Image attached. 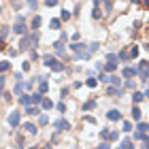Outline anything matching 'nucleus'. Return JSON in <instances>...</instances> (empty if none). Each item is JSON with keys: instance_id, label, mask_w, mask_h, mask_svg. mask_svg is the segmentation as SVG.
<instances>
[{"instance_id": "f257e3e1", "label": "nucleus", "mask_w": 149, "mask_h": 149, "mask_svg": "<svg viewBox=\"0 0 149 149\" xmlns=\"http://www.w3.org/2000/svg\"><path fill=\"white\" fill-rule=\"evenodd\" d=\"M70 49L74 51L77 60H90V58H92V51H90V47H85L83 43H79V40H74V43L70 45Z\"/></svg>"}, {"instance_id": "f03ea898", "label": "nucleus", "mask_w": 149, "mask_h": 149, "mask_svg": "<svg viewBox=\"0 0 149 149\" xmlns=\"http://www.w3.org/2000/svg\"><path fill=\"white\" fill-rule=\"evenodd\" d=\"M13 32H15V34H19V36H24V34H26V19H24V15H19V17L15 19Z\"/></svg>"}, {"instance_id": "7ed1b4c3", "label": "nucleus", "mask_w": 149, "mask_h": 149, "mask_svg": "<svg viewBox=\"0 0 149 149\" xmlns=\"http://www.w3.org/2000/svg\"><path fill=\"white\" fill-rule=\"evenodd\" d=\"M19 119H22V113H19V111H11L9 113V126L11 128H17L19 126Z\"/></svg>"}, {"instance_id": "20e7f679", "label": "nucleus", "mask_w": 149, "mask_h": 149, "mask_svg": "<svg viewBox=\"0 0 149 149\" xmlns=\"http://www.w3.org/2000/svg\"><path fill=\"white\" fill-rule=\"evenodd\" d=\"M136 70H139V74H141V81H145V83H147V77H149V64H147V62H141Z\"/></svg>"}, {"instance_id": "39448f33", "label": "nucleus", "mask_w": 149, "mask_h": 149, "mask_svg": "<svg viewBox=\"0 0 149 149\" xmlns=\"http://www.w3.org/2000/svg\"><path fill=\"white\" fill-rule=\"evenodd\" d=\"M38 38H40L38 30H32V34L28 36V40H30V49H36V47H38Z\"/></svg>"}, {"instance_id": "423d86ee", "label": "nucleus", "mask_w": 149, "mask_h": 149, "mask_svg": "<svg viewBox=\"0 0 149 149\" xmlns=\"http://www.w3.org/2000/svg\"><path fill=\"white\" fill-rule=\"evenodd\" d=\"M136 72H139V70L134 68V66H126L121 74H124V79H134V77H136Z\"/></svg>"}, {"instance_id": "0eeeda50", "label": "nucleus", "mask_w": 149, "mask_h": 149, "mask_svg": "<svg viewBox=\"0 0 149 149\" xmlns=\"http://www.w3.org/2000/svg\"><path fill=\"white\" fill-rule=\"evenodd\" d=\"M107 119H111V121H121V113L117 109H111L109 113H107Z\"/></svg>"}, {"instance_id": "6e6552de", "label": "nucleus", "mask_w": 149, "mask_h": 149, "mask_svg": "<svg viewBox=\"0 0 149 149\" xmlns=\"http://www.w3.org/2000/svg\"><path fill=\"white\" fill-rule=\"evenodd\" d=\"M56 128H58V130H70V124L66 119H58L56 121Z\"/></svg>"}, {"instance_id": "1a4fd4ad", "label": "nucleus", "mask_w": 149, "mask_h": 149, "mask_svg": "<svg viewBox=\"0 0 149 149\" xmlns=\"http://www.w3.org/2000/svg\"><path fill=\"white\" fill-rule=\"evenodd\" d=\"M28 47H30V40H28V36H22V40H19V49L17 51H26V49H28Z\"/></svg>"}, {"instance_id": "9d476101", "label": "nucleus", "mask_w": 149, "mask_h": 149, "mask_svg": "<svg viewBox=\"0 0 149 149\" xmlns=\"http://www.w3.org/2000/svg\"><path fill=\"white\" fill-rule=\"evenodd\" d=\"M53 45H56V53H58V56H64V53H66L64 40H58V43H53Z\"/></svg>"}, {"instance_id": "9b49d317", "label": "nucleus", "mask_w": 149, "mask_h": 149, "mask_svg": "<svg viewBox=\"0 0 149 149\" xmlns=\"http://www.w3.org/2000/svg\"><path fill=\"white\" fill-rule=\"evenodd\" d=\"M141 117H143V111L139 109V104H134V107H132V119L141 121Z\"/></svg>"}, {"instance_id": "f8f14e48", "label": "nucleus", "mask_w": 149, "mask_h": 149, "mask_svg": "<svg viewBox=\"0 0 149 149\" xmlns=\"http://www.w3.org/2000/svg\"><path fill=\"white\" fill-rule=\"evenodd\" d=\"M47 90H49V83H47L45 79H38V92L40 94H47Z\"/></svg>"}, {"instance_id": "ddd939ff", "label": "nucleus", "mask_w": 149, "mask_h": 149, "mask_svg": "<svg viewBox=\"0 0 149 149\" xmlns=\"http://www.w3.org/2000/svg\"><path fill=\"white\" fill-rule=\"evenodd\" d=\"M19 104H24V107L32 104V94H26V96H19Z\"/></svg>"}, {"instance_id": "4468645a", "label": "nucleus", "mask_w": 149, "mask_h": 149, "mask_svg": "<svg viewBox=\"0 0 149 149\" xmlns=\"http://www.w3.org/2000/svg\"><path fill=\"white\" fill-rule=\"evenodd\" d=\"M60 26H62V19H60V17H56V19H51V22H49V28L51 30H60Z\"/></svg>"}, {"instance_id": "2eb2a0df", "label": "nucleus", "mask_w": 149, "mask_h": 149, "mask_svg": "<svg viewBox=\"0 0 149 149\" xmlns=\"http://www.w3.org/2000/svg\"><path fill=\"white\" fill-rule=\"evenodd\" d=\"M119 149H134V145H132L130 139H124V141L119 143Z\"/></svg>"}, {"instance_id": "dca6fc26", "label": "nucleus", "mask_w": 149, "mask_h": 149, "mask_svg": "<svg viewBox=\"0 0 149 149\" xmlns=\"http://www.w3.org/2000/svg\"><path fill=\"white\" fill-rule=\"evenodd\" d=\"M40 24H43V19H40V17L36 15L34 19H32V24H30V28H32V30H38V28H40Z\"/></svg>"}, {"instance_id": "f3484780", "label": "nucleus", "mask_w": 149, "mask_h": 149, "mask_svg": "<svg viewBox=\"0 0 149 149\" xmlns=\"http://www.w3.org/2000/svg\"><path fill=\"white\" fill-rule=\"evenodd\" d=\"M51 70H53V72H62V70H64V64H62V62H58V60H56V62L51 64Z\"/></svg>"}, {"instance_id": "a211bd4d", "label": "nucleus", "mask_w": 149, "mask_h": 149, "mask_svg": "<svg viewBox=\"0 0 149 149\" xmlns=\"http://www.w3.org/2000/svg\"><path fill=\"white\" fill-rule=\"evenodd\" d=\"M24 130H26V132H28V134H36V132H38L34 124H24Z\"/></svg>"}, {"instance_id": "6ab92c4d", "label": "nucleus", "mask_w": 149, "mask_h": 149, "mask_svg": "<svg viewBox=\"0 0 149 149\" xmlns=\"http://www.w3.org/2000/svg\"><path fill=\"white\" fill-rule=\"evenodd\" d=\"M143 98H145V96H143V92H134V94H132V102H134V104H139Z\"/></svg>"}, {"instance_id": "aec40b11", "label": "nucleus", "mask_w": 149, "mask_h": 149, "mask_svg": "<svg viewBox=\"0 0 149 149\" xmlns=\"http://www.w3.org/2000/svg\"><path fill=\"white\" fill-rule=\"evenodd\" d=\"M117 58L121 60V62H128V60H130V49H124V51H121Z\"/></svg>"}, {"instance_id": "412c9836", "label": "nucleus", "mask_w": 149, "mask_h": 149, "mask_svg": "<svg viewBox=\"0 0 149 149\" xmlns=\"http://www.w3.org/2000/svg\"><path fill=\"white\" fill-rule=\"evenodd\" d=\"M40 107H43V109H45V111H49V109H51V107H53V102H51V100H49V98H43V100H40Z\"/></svg>"}, {"instance_id": "4be33fe9", "label": "nucleus", "mask_w": 149, "mask_h": 149, "mask_svg": "<svg viewBox=\"0 0 149 149\" xmlns=\"http://www.w3.org/2000/svg\"><path fill=\"white\" fill-rule=\"evenodd\" d=\"M117 139H119V132H117V130L107 132V141H117Z\"/></svg>"}, {"instance_id": "5701e85b", "label": "nucleus", "mask_w": 149, "mask_h": 149, "mask_svg": "<svg viewBox=\"0 0 149 149\" xmlns=\"http://www.w3.org/2000/svg\"><path fill=\"white\" fill-rule=\"evenodd\" d=\"M109 83H113V87H119L121 79H119V77H115V74H109Z\"/></svg>"}, {"instance_id": "b1692460", "label": "nucleus", "mask_w": 149, "mask_h": 149, "mask_svg": "<svg viewBox=\"0 0 149 149\" xmlns=\"http://www.w3.org/2000/svg\"><path fill=\"white\" fill-rule=\"evenodd\" d=\"M92 109H96V100H87L83 104V111H92Z\"/></svg>"}, {"instance_id": "393cba45", "label": "nucleus", "mask_w": 149, "mask_h": 149, "mask_svg": "<svg viewBox=\"0 0 149 149\" xmlns=\"http://www.w3.org/2000/svg\"><path fill=\"white\" fill-rule=\"evenodd\" d=\"M107 62H109V64H117V62H119L117 53H109V56H107Z\"/></svg>"}, {"instance_id": "a878e982", "label": "nucleus", "mask_w": 149, "mask_h": 149, "mask_svg": "<svg viewBox=\"0 0 149 149\" xmlns=\"http://www.w3.org/2000/svg\"><path fill=\"white\" fill-rule=\"evenodd\" d=\"M107 96H121V90H119V87H109Z\"/></svg>"}, {"instance_id": "bb28decb", "label": "nucleus", "mask_w": 149, "mask_h": 149, "mask_svg": "<svg viewBox=\"0 0 149 149\" xmlns=\"http://www.w3.org/2000/svg\"><path fill=\"white\" fill-rule=\"evenodd\" d=\"M40 100H43V94H40V92L32 94V104H40Z\"/></svg>"}, {"instance_id": "cd10ccee", "label": "nucleus", "mask_w": 149, "mask_h": 149, "mask_svg": "<svg viewBox=\"0 0 149 149\" xmlns=\"http://www.w3.org/2000/svg\"><path fill=\"white\" fill-rule=\"evenodd\" d=\"M40 113V109L36 104H28V115H38Z\"/></svg>"}, {"instance_id": "c85d7f7f", "label": "nucleus", "mask_w": 149, "mask_h": 149, "mask_svg": "<svg viewBox=\"0 0 149 149\" xmlns=\"http://www.w3.org/2000/svg\"><path fill=\"white\" fill-rule=\"evenodd\" d=\"M53 62H56V58H53V56H45V58H43V64H45V66H49V68H51V64H53Z\"/></svg>"}, {"instance_id": "c756f323", "label": "nucleus", "mask_w": 149, "mask_h": 149, "mask_svg": "<svg viewBox=\"0 0 149 149\" xmlns=\"http://www.w3.org/2000/svg\"><path fill=\"white\" fill-rule=\"evenodd\" d=\"M22 92H24V83H22V81H17V85H15V90H13V94H15V96H19Z\"/></svg>"}, {"instance_id": "7c9ffc66", "label": "nucleus", "mask_w": 149, "mask_h": 149, "mask_svg": "<svg viewBox=\"0 0 149 149\" xmlns=\"http://www.w3.org/2000/svg\"><path fill=\"white\" fill-rule=\"evenodd\" d=\"M92 17H94V19H100V17H102V13H100V6H94V11H92Z\"/></svg>"}, {"instance_id": "2f4dec72", "label": "nucleus", "mask_w": 149, "mask_h": 149, "mask_svg": "<svg viewBox=\"0 0 149 149\" xmlns=\"http://www.w3.org/2000/svg\"><path fill=\"white\" fill-rule=\"evenodd\" d=\"M115 68H117V64H109V62H107L102 70H107V72H115Z\"/></svg>"}, {"instance_id": "473e14b6", "label": "nucleus", "mask_w": 149, "mask_h": 149, "mask_svg": "<svg viewBox=\"0 0 149 149\" xmlns=\"http://www.w3.org/2000/svg\"><path fill=\"white\" fill-rule=\"evenodd\" d=\"M49 124V117H47V115H40L38 117V126H47Z\"/></svg>"}, {"instance_id": "72a5a7b5", "label": "nucleus", "mask_w": 149, "mask_h": 149, "mask_svg": "<svg viewBox=\"0 0 149 149\" xmlns=\"http://www.w3.org/2000/svg\"><path fill=\"white\" fill-rule=\"evenodd\" d=\"M121 130H124L126 134H130V130H134V128H132V124H130V121H124V128H121Z\"/></svg>"}, {"instance_id": "f704fd0d", "label": "nucleus", "mask_w": 149, "mask_h": 149, "mask_svg": "<svg viewBox=\"0 0 149 149\" xmlns=\"http://www.w3.org/2000/svg\"><path fill=\"white\" fill-rule=\"evenodd\" d=\"M11 68V62H0V72H6Z\"/></svg>"}, {"instance_id": "c9c22d12", "label": "nucleus", "mask_w": 149, "mask_h": 149, "mask_svg": "<svg viewBox=\"0 0 149 149\" xmlns=\"http://www.w3.org/2000/svg\"><path fill=\"white\" fill-rule=\"evenodd\" d=\"M60 19H62V22H68V19H70V13H68V11H62V15H60Z\"/></svg>"}, {"instance_id": "e433bc0d", "label": "nucleus", "mask_w": 149, "mask_h": 149, "mask_svg": "<svg viewBox=\"0 0 149 149\" xmlns=\"http://www.w3.org/2000/svg\"><path fill=\"white\" fill-rule=\"evenodd\" d=\"M85 85H87V87H96V85H98V81H96V79H87V81H85Z\"/></svg>"}, {"instance_id": "4c0bfd02", "label": "nucleus", "mask_w": 149, "mask_h": 149, "mask_svg": "<svg viewBox=\"0 0 149 149\" xmlns=\"http://www.w3.org/2000/svg\"><path fill=\"white\" fill-rule=\"evenodd\" d=\"M36 2H38V0H28V9L30 11H36Z\"/></svg>"}, {"instance_id": "58836bf2", "label": "nucleus", "mask_w": 149, "mask_h": 149, "mask_svg": "<svg viewBox=\"0 0 149 149\" xmlns=\"http://www.w3.org/2000/svg\"><path fill=\"white\" fill-rule=\"evenodd\" d=\"M147 130V124H143V121H139V126H136V132H145Z\"/></svg>"}, {"instance_id": "ea45409f", "label": "nucleus", "mask_w": 149, "mask_h": 149, "mask_svg": "<svg viewBox=\"0 0 149 149\" xmlns=\"http://www.w3.org/2000/svg\"><path fill=\"white\" fill-rule=\"evenodd\" d=\"M96 149H111V145H109V141H102V143H100Z\"/></svg>"}, {"instance_id": "a19ab883", "label": "nucleus", "mask_w": 149, "mask_h": 149, "mask_svg": "<svg viewBox=\"0 0 149 149\" xmlns=\"http://www.w3.org/2000/svg\"><path fill=\"white\" fill-rule=\"evenodd\" d=\"M104 9H107V11L113 9V0H104Z\"/></svg>"}, {"instance_id": "79ce46f5", "label": "nucleus", "mask_w": 149, "mask_h": 149, "mask_svg": "<svg viewBox=\"0 0 149 149\" xmlns=\"http://www.w3.org/2000/svg\"><path fill=\"white\" fill-rule=\"evenodd\" d=\"M139 56V47H132L130 49V58H136Z\"/></svg>"}, {"instance_id": "37998d69", "label": "nucleus", "mask_w": 149, "mask_h": 149, "mask_svg": "<svg viewBox=\"0 0 149 149\" xmlns=\"http://www.w3.org/2000/svg\"><path fill=\"white\" fill-rule=\"evenodd\" d=\"M0 36H2V38L9 36V28H2V30H0Z\"/></svg>"}, {"instance_id": "c03bdc74", "label": "nucleus", "mask_w": 149, "mask_h": 149, "mask_svg": "<svg viewBox=\"0 0 149 149\" xmlns=\"http://www.w3.org/2000/svg\"><path fill=\"white\" fill-rule=\"evenodd\" d=\"M58 111L64 113V111H66V104H64V102H58Z\"/></svg>"}, {"instance_id": "a18cd8bd", "label": "nucleus", "mask_w": 149, "mask_h": 149, "mask_svg": "<svg viewBox=\"0 0 149 149\" xmlns=\"http://www.w3.org/2000/svg\"><path fill=\"white\" fill-rule=\"evenodd\" d=\"M2 92H4V77H0V96H2Z\"/></svg>"}, {"instance_id": "49530a36", "label": "nucleus", "mask_w": 149, "mask_h": 149, "mask_svg": "<svg viewBox=\"0 0 149 149\" xmlns=\"http://www.w3.org/2000/svg\"><path fill=\"white\" fill-rule=\"evenodd\" d=\"M126 87H128V90H134V81L128 79V81H126Z\"/></svg>"}, {"instance_id": "de8ad7c7", "label": "nucleus", "mask_w": 149, "mask_h": 149, "mask_svg": "<svg viewBox=\"0 0 149 149\" xmlns=\"http://www.w3.org/2000/svg\"><path fill=\"white\" fill-rule=\"evenodd\" d=\"M45 4H47V6H56L58 0H45Z\"/></svg>"}, {"instance_id": "09e8293b", "label": "nucleus", "mask_w": 149, "mask_h": 149, "mask_svg": "<svg viewBox=\"0 0 149 149\" xmlns=\"http://www.w3.org/2000/svg\"><path fill=\"white\" fill-rule=\"evenodd\" d=\"M143 149H149V136L143 139Z\"/></svg>"}, {"instance_id": "8fccbe9b", "label": "nucleus", "mask_w": 149, "mask_h": 149, "mask_svg": "<svg viewBox=\"0 0 149 149\" xmlns=\"http://www.w3.org/2000/svg\"><path fill=\"white\" fill-rule=\"evenodd\" d=\"M102 68H104V64H102V62H96V70L102 72Z\"/></svg>"}, {"instance_id": "3c124183", "label": "nucleus", "mask_w": 149, "mask_h": 149, "mask_svg": "<svg viewBox=\"0 0 149 149\" xmlns=\"http://www.w3.org/2000/svg\"><path fill=\"white\" fill-rule=\"evenodd\" d=\"M136 2H141V4H145V6H149V0H136Z\"/></svg>"}, {"instance_id": "603ef678", "label": "nucleus", "mask_w": 149, "mask_h": 149, "mask_svg": "<svg viewBox=\"0 0 149 149\" xmlns=\"http://www.w3.org/2000/svg\"><path fill=\"white\" fill-rule=\"evenodd\" d=\"M0 49H4V38L0 36Z\"/></svg>"}, {"instance_id": "864d4df0", "label": "nucleus", "mask_w": 149, "mask_h": 149, "mask_svg": "<svg viewBox=\"0 0 149 149\" xmlns=\"http://www.w3.org/2000/svg\"><path fill=\"white\" fill-rule=\"evenodd\" d=\"M92 2H94V6H100V0H92Z\"/></svg>"}, {"instance_id": "5fc2aeb1", "label": "nucleus", "mask_w": 149, "mask_h": 149, "mask_svg": "<svg viewBox=\"0 0 149 149\" xmlns=\"http://www.w3.org/2000/svg\"><path fill=\"white\" fill-rule=\"evenodd\" d=\"M143 96H147V98H149V87H147V92H145V94H143Z\"/></svg>"}, {"instance_id": "6e6d98bb", "label": "nucleus", "mask_w": 149, "mask_h": 149, "mask_svg": "<svg viewBox=\"0 0 149 149\" xmlns=\"http://www.w3.org/2000/svg\"><path fill=\"white\" fill-rule=\"evenodd\" d=\"M43 149H51V145H43Z\"/></svg>"}, {"instance_id": "4d7b16f0", "label": "nucleus", "mask_w": 149, "mask_h": 149, "mask_svg": "<svg viewBox=\"0 0 149 149\" xmlns=\"http://www.w3.org/2000/svg\"><path fill=\"white\" fill-rule=\"evenodd\" d=\"M0 13H2V6H0Z\"/></svg>"}, {"instance_id": "13d9d810", "label": "nucleus", "mask_w": 149, "mask_h": 149, "mask_svg": "<svg viewBox=\"0 0 149 149\" xmlns=\"http://www.w3.org/2000/svg\"><path fill=\"white\" fill-rule=\"evenodd\" d=\"M13 149H19V147H13Z\"/></svg>"}, {"instance_id": "bf43d9fd", "label": "nucleus", "mask_w": 149, "mask_h": 149, "mask_svg": "<svg viewBox=\"0 0 149 149\" xmlns=\"http://www.w3.org/2000/svg\"><path fill=\"white\" fill-rule=\"evenodd\" d=\"M147 130H149V126H147Z\"/></svg>"}, {"instance_id": "052dcab7", "label": "nucleus", "mask_w": 149, "mask_h": 149, "mask_svg": "<svg viewBox=\"0 0 149 149\" xmlns=\"http://www.w3.org/2000/svg\"><path fill=\"white\" fill-rule=\"evenodd\" d=\"M147 81H149V77H147Z\"/></svg>"}]
</instances>
